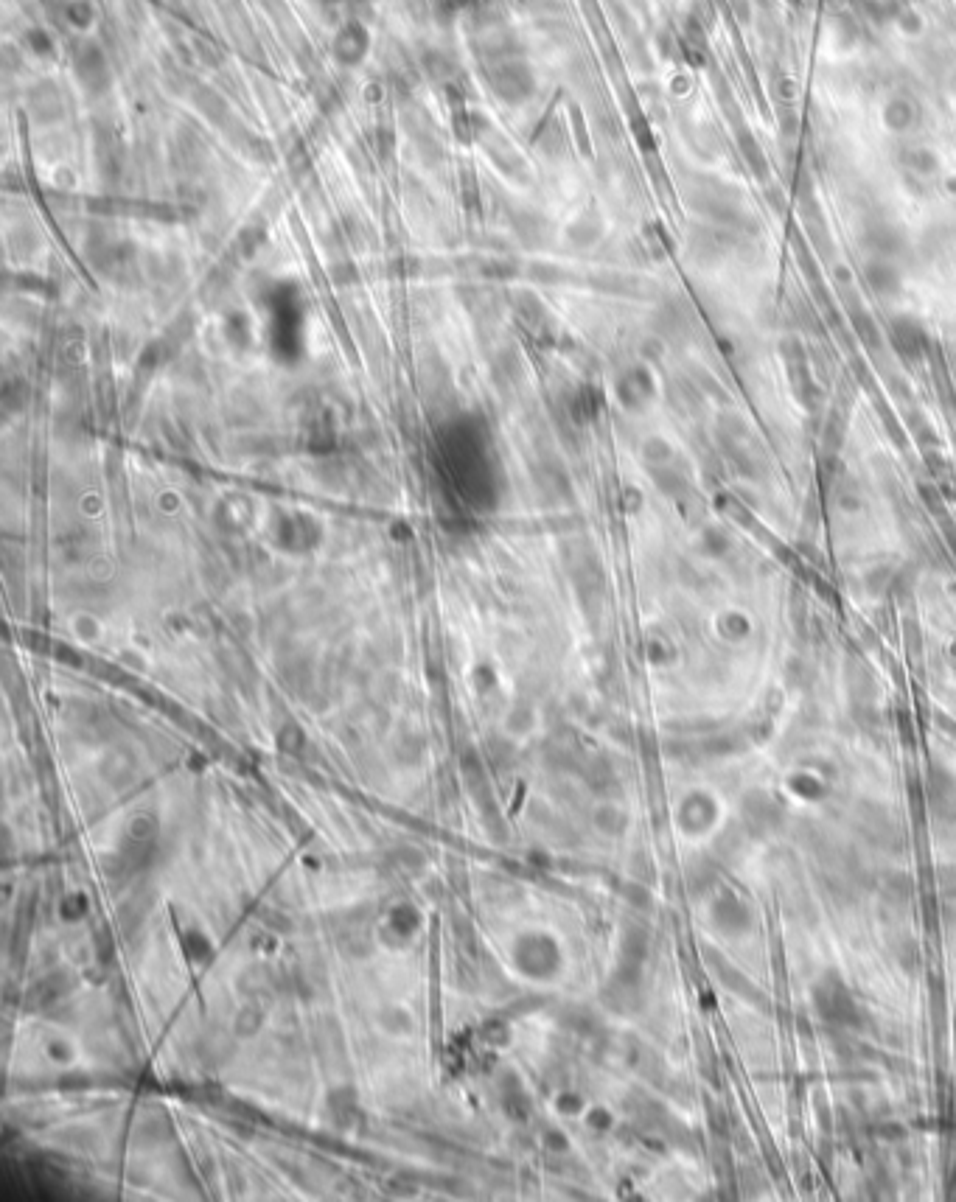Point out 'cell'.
<instances>
[{"label":"cell","instance_id":"cell-1","mask_svg":"<svg viewBox=\"0 0 956 1202\" xmlns=\"http://www.w3.org/2000/svg\"><path fill=\"white\" fill-rule=\"evenodd\" d=\"M886 334H889V345H892V351H895L900 359H906V362H917V359H923V356L928 354V345H931V340H928L926 326H923L920 320L909 317V314H898V317H892V320H889V328H886Z\"/></svg>","mask_w":956,"mask_h":1202},{"label":"cell","instance_id":"cell-2","mask_svg":"<svg viewBox=\"0 0 956 1202\" xmlns=\"http://www.w3.org/2000/svg\"><path fill=\"white\" fill-rule=\"evenodd\" d=\"M864 281L878 297H895L903 286V275H900L895 258L870 255V261L864 264Z\"/></svg>","mask_w":956,"mask_h":1202},{"label":"cell","instance_id":"cell-3","mask_svg":"<svg viewBox=\"0 0 956 1202\" xmlns=\"http://www.w3.org/2000/svg\"><path fill=\"white\" fill-rule=\"evenodd\" d=\"M861 244L878 258H895L903 250V233L889 222H875V225H867Z\"/></svg>","mask_w":956,"mask_h":1202},{"label":"cell","instance_id":"cell-4","mask_svg":"<svg viewBox=\"0 0 956 1202\" xmlns=\"http://www.w3.org/2000/svg\"><path fill=\"white\" fill-rule=\"evenodd\" d=\"M917 121H920V107L909 96H898L884 107V124L892 132H909L917 127Z\"/></svg>","mask_w":956,"mask_h":1202},{"label":"cell","instance_id":"cell-5","mask_svg":"<svg viewBox=\"0 0 956 1202\" xmlns=\"http://www.w3.org/2000/svg\"><path fill=\"white\" fill-rule=\"evenodd\" d=\"M626 379L631 382V387L623 384V401H626L628 407H643L645 401L654 396V382H651L648 370H643V368L628 370Z\"/></svg>","mask_w":956,"mask_h":1202},{"label":"cell","instance_id":"cell-6","mask_svg":"<svg viewBox=\"0 0 956 1202\" xmlns=\"http://www.w3.org/2000/svg\"><path fill=\"white\" fill-rule=\"evenodd\" d=\"M853 323H856V334L861 337L864 345H870V348H881L884 337H881V328L875 326V320H872L870 314L858 312L856 317H853Z\"/></svg>","mask_w":956,"mask_h":1202},{"label":"cell","instance_id":"cell-7","mask_svg":"<svg viewBox=\"0 0 956 1202\" xmlns=\"http://www.w3.org/2000/svg\"><path fill=\"white\" fill-rule=\"evenodd\" d=\"M741 152H743V157H746V163H749V166H755L757 174H763V171H766V157H763V152H760V146H757L755 138L743 135Z\"/></svg>","mask_w":956,"mask_h":1202}]
</instances>
